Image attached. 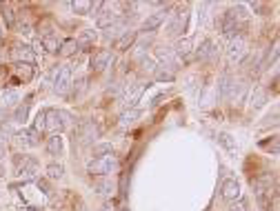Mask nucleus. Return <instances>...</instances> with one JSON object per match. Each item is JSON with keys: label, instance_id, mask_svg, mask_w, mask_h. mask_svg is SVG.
<instances>
[{"label": "nucleus", "instance_id": "a211bd4d", "mask_svg": "<svg viewBox=\"0 0 280 211\" xmlns=\"http://www.w3.org/2000/svg\"><path fill=\"white\" fill-rule=\"evenodd\" d=\"M140 116H142V111L138 107H129L127 111L120 113V118H118V120H120L122 127H131V124H136L140 120Z\"/></svg>", "mask_w": 280, "mask_h": 211}, {"label": "nucleus", "instance_id": "2eb2a0df", "mask_svg": "<svg viewBox=\"0 0 280 211\" xmlns=\"http://www.w3.org/2000/svg\"><path fill=\"white\" fill-rule=\"evenodd\" d=\"M213 56H216V45H213L211 38H205L196 51V58L200 62H209V60H213Z\"/></svg>", "mask_w": 280, "mask_h": 211}, {"label": "nucleus", "instance_id": "9b49d317", "mask_svg": "<svg viewBox=\"0 0 280 211\" xmlns=\"http://www.w3.org/2000/svg\"><path fill=\"white\" fill-rule=\"evenodd\" d=\"M187 18H189L187 7H183L180 11H176L174 18H172V22H169V33H172V36H178V33H183L185 27H187Z\"/></svg>", "mask_w": 280, "mask_h": 211}, {"label": "nucleus", "instance_id": "f03ea898", "mask_svg": "<svg viewBox=\"0 0 280 211\" xmlns=\"http://www.w3.org/2000/svg\"><path fill=\"white\" fill-rule=\"evenodd\" d=\"M69 122V113L63 109H45V131H49V136L60 133Z\"/></svg>", "mask_w": 280, "mask_h": 211}, {"label": "nucleus", "instance_id": "a878e982", "mask_svg": "<svg viewBox=\"0 0 280 211\" xmlns=\"http://www.w3.org/2000/svg\"><path fill=\"white\" fill-rule=\"evenodd\" d=\"M265 103H267V91L263 87H256L254 94H251V109L256 111V109H260Z\"/></svg>", "mask_w": 280, "mask_h": 211}, {"label": "nucleus", "instance_id": "7ed1b4c3", "mask_svg": "<svg viewBox=\"0 0 280 211\" xmlns=\"http://www.w3.org/2000/svg\"><path fill=\"white\" fill-rule=\"evenodd\" d=\"M54 91L60 96H65L67 91L71 89V85H74V74H71V67L69 65H60L54 69Z\"/></svg>", "mask_w": 280, "mask_h": 211}, {"label": "nucleus", "instance_id": "f8f14e48", "mask_svg": "<svg viewBox=\"0 0 280 211\" xmlns=\"http://www.w3.org/2000/svg\"><path fill=\"white\" fill-rule=\"evenodd\" d=\"M11 58L16 60V62H31V65H34V60H36V51L31 49L29 45H13V49H11Z\"/></svg>", "mask_w": 280, "mask_h": 211}, {"label": "nucleus", "instance_id": "bb28decb", "mask_svg": "<svg viewBox=\"0 0 280 211\" xmlns=\"http://www.w3.org/2000/svg\"><path fill=\"white\" fill-rule=\"evenodd\" d=\"M63 176H65L63 162H51V165H47V178L49 180H63Z\"/></svg>", "mask_w": 280, "mask_h": 211}, {"label": "nucleus", "instance_id": "e433bc0d", "mask_svg": "<svg viewBox=\"0 0 280 211\" xmlns=\"http://www.w3.org/2000/svg\"><path fill=\"white\" fill-rule=\"evenodd\" d=\"M156 71V62L151 58H145L142 60V74H154Z\"/></svg>", "mask_w": 280, "mask_h": 211}, {"label": "nucleus", "instance_id": "79ce46f5", "mask_svg": "<svg viewBox=\"0 0 280 211\" xmlns=\"http://www.w3.org/2000/svg\"><path fill=\"white\" fill-rule=\"evenodd\" d=\"M0 40H2V31H0Z\"/></svg>", "mask_w": 280, "mask_h": 211}, {"label": "nucleus", "instance_id": "aec40b11", "mask_svg": "<svg viewBox=\"0 0 280 211\" xmlns=\"http://www.w3.org/2000/svg\"><path fill=\"white\" fill-rule=\"evenodd\" d=\"M216 140H218V145H220L227 153H231V156H234L236 149H238V147H236V138L231 136V133H227V131H220V133H218Z\"/></svg>", "mask_w": 280, "mask_h": 211}, {"label": "nucleus", "instance_id": "72a5a7b5", "mask_svg": "<svg viewBox=\"0 0 280 211\" xmlns=\"http://www.w3.org/2000/svg\"><path fill=\"white\" fill-rule=\"evenodd\" d=\"M31 129H36L38 133H40V131H45V109H42V111H38L36 122H34V127H31Z\"/></svg>", "mask_w": 280, "mask_h": 211}, {"label": "nucleus", "instance_id": "b1692460", "mask_svg": "<svg viewBox=\"0 0 280 211\" xmlns=\"http://www.w3.org/2000/svg\"><path fill=\"white\" fill-rule=\"evenodd\" d=\"M174 54H176V58H178L180 62L187 60L189 54H191V42H189V40H178V42H176Z\"/></svg>", "mask_w": 280, "mask_h": 211}, {"label": "nucleus", "instance_id": "f257e3e1", "mask_svg": "<svg viewBox=\"0 0 280 211\" xmlns=\"http://www.w3.org/2000/svg\"><path fill=\"white\" fill-rule=\"evenodd\" d=\"M118 169V158L105 156V158H92L87 162V174L92 178H100V176H111Z\"/></svg>", "mask_w": 280, "mask_h": 211}, {"label": "nucleus", "instance_id": "2f4dec72", "mask_svg": "<svg viewBox=\"0 0 280 211\" xmlns=\"http://www.w3.org/2000/svg\"><path fill=\"white\" fill-rule=\"evenodd\" d=\"M2 16H4V22H7L9 29H16V16H13V9L9 4L2 7Z\"/></svg>", "mask_w": 280, "mask_h": 211}, {"label": "nucleus", "instance_id": "58836bf2", "mask_svg": "<svg viewBox=\"0 0 280 211\" xmlns=\"http://www.w3.org/2000/svg\"><path fill=\"white\" fill-rule=\"evenodd\" d=\"M36 185L42 189V194H51V191H49V182H47V178H38V180H36Z\"/></svg>", "mask_w": 280, "mask_h": 211}, {"label": "nucleus", "instance_id": "393cba45", "mask_svg": "<svg viewBox=\"0 0 280 211\" xmlns=\"http://www.w3.org/2000/svg\"><path fill=\"white\" fill-rule=\"evenodd\" d=\"M69 9L74 13H78V16H89L92 2H89V0H74V2H69Z\"/></svg>", "mask_w": 280, "mask_h": 211}, {"label": "nucleus", "instance_id": "473e14b6", "mask_svg": "<svg viewBox=\"0 0 280 211\" xmlns=\"http://www.w3.org/2000/svg\"><path fill=\"white\" fill-rule=\"evenodd\" d=\"M260 149H265V151L274 153V156H278V136H274L272 140H263V142H260Z\"/></svg>", "mask_w": 280, "mask_h": 211}, {"label": "nucleus", "instance_id": "37998d69", "mask_svg": "<svg viewBox=\"0 0 280 211\" xmlns=\"http://www.w3.org/2000/svg\"><path fill=\"white\" fill-rule=\"evenodd\" d=\"M0 189H2V180H0Z\"/></svg>", "mask_w": 280, "mask_h": 211}, {"label": "nucleus", "instance_id": "412c9836", "mask_svg": "<svg viewBox=\"0 0 280 211\" xmlns=\"http://www.w3.org/2000/svg\"><path fill=\"white\" fill-rule=\"evenodd\" d=\"M38 45H40V49H45L47 54H58V49H60V42H58V38H56L54 33L42 36L40 40H38Z\"/></svg>", "mask_w": 280, "mask_h": 211}, {"label": "nucleus", "instance_id": "cd10ccee", "mask_svg": "<svg viewBox=\"0 0 280 211\" xmlns=\"http://www.w3.org/2000/svg\"><path fill=\"white\" fill-rule=\"evenodd\" d=\"M156 80L158 83H174L176 80V71L174 69H165V67H160V69H156Z\"/></svg>", "mask_w": 280, "mask_h": 211}, {"label": "nucleus", "instance_id": "6e6552de", "mask_svg": "<svg viewBox=\"0 0 280 211\" xmlns=\"http://www.w3.org/2000/svg\"><path fill=\"white\" fill-rule=\"evenodd\" d=\"M220 198L227 203H236L240 198V182L236 178H225L220 185Z\"/></svg>", "mask_w": 280, "mask_h": 211}, {"label": "nucleus", "instance_id": "f704fd0d", "mask_svg": "<svg viewBox=\"0 0 280 211\" xmlns=\"http://www.w3.org/2000/svg\"><path fill=\"white\" fill-rule=\"evenodd\" d=\"M2 100H4V105H13L18 100V91H13V89L2 91Z\"/></svg>", "mask_w": 280, "mask_h": 211}, {"label": "nucleus", "instance_id": "423d86ee", "mask_svg": "<svg viewBox=\"0 0 280 211\" xmlns=\"http://www.w3.org/2000/svg\"><path fill=\"white\" fill-rule=\"evenodd\" d=\"M13 169L20 178H31L38 171V160L31 156H16L13 158Z\"/></svg>", "mask_w": 280, "mask_h": 211}, {"label": "nucleus", "instance_id": "dca6fc26", "mask_svg": "<svg viewBox=\"0 0 280 211\" xmlns=\"http://www.w3.org/2000/svg\"><path fill=\"white\" fill-rule=\"evenodd\" d=\"M47 151H49V156H63L65 151V140L60 133H54V136L47 138Z\"/></svg>", "mask_w": 280, "mask_h": 211}, {"label": "nucleus", "instance_id": "0eeeda50", "mask_svg": "<svg viewBox=\"0 0 280 211\" xmlns=\"http://www.w3.org/2000/svg\"><path fill=\"white\" fill-rule=\"evenodd\" d=\"M34 78H36V65H31V62H16L13 65V78H11L13 85L16 83L27 85Z\"/></svg>", "mask_w": 280, "mask_h": 211}, {"label": "nucleus", "instance_id": "c85d7f7f", "mask_svg": "<svg viewBox=\"0 0 280 211\" xmlns=\"http://www.w3.org/2000/svg\"><path fill=\"white\" fill-rule=\"evenodd\" d=\"M93 158H105V156H113V147L109 142H100V145L93 147Z\"/></svg>", "mask_w": 280, "mask_h": 211}, {"label": "nucleus", "instance_id": "4be33fe9", "mask_svg": "<svg viewBox=\"0 0 280 211\" xmlns=\"http://www.w3.org/2000/svg\"><path fill=\"white\" fill-rule=\"evenodd\" d=\"M98 40V33L93 29H85L80 33V38L76 42H78V49H89V47H93V42Z\"/></svg>", "mask_w": 280, "mask_h": 211}, {"label": "nucleus", "instance_id": "c9c22d12", "mask_svg": "<svg viewBox=\"0 0 280 211\" xmlns=\"http://www.w3.org/2000/svg\"><path fill=\"white\" fill-rule=\"evenodd\" d=\"M227 211H249V205H247V200L238 198L234 205H229V209H227Z\"/></svg>", "mask_w": 280, "mask_h": 211}, {"label": "nucleus", "instance_id": "4c0bfd02", "mask_svg": "<svg viewBox=\"0 0 280 211\" xmlns=\"http://www.w3.org/2000/svg\"><path fill=\"white\" fill-rule=\"evenodd\" d=\"M11 136H13V131L9 129V124L0 122V142H4V138H11Z\"/></svg>", "mask_w": 280, "mask_h": 211}, {"label": "nucleus", "instance_id": "39448f33", "mask_svg": "<svg viewBox=\"0 0 280 211\" xmlns=\"http://www.w3.org/2000/svg\"><path fill=\"white\" fill-rule=\"evenodd\" d=\"M40 133L36 131V129H22V131H16L11 136L13 145L18 147V149H29V147H38L40 145Z\"/></svg>", "mask_w": 280, "mask_h": 211}, {"label": "nucleus", "instance_id": "20e7f679", "mask_svg": "<svg viewBox=\"0 0 280 211\" xmlns=\"http://www.w3.org/2000/svg\"><path fill=\"white\" fill-rule=\"evenodd\" d=\"M247 51H249V45H247V40L243 36H236L229 40V47H227V58L229 62H234V65H238V62L245 60Z\"/></svg>", "mask_w": 280, "mask_h": 211}, {"label": "nucleus", "instance_id": "4468645a", "mask_svg": "<svg viewBox=\"0 0 280 211\" xmlns=\"http://www.w3.org/2000/svg\"><path fill=\"white\" fill-rule=\"evenodd\" d=\"M111 60H113V56H111V51H109V49L96 51V54L92 56V69L93 71H105Z\"/></svg>", "mask_w": 280, "mask_h": 211}, {"label": "nucleus", "instance_id": "9d476101", "mask_svg": "<svg viewBox=\"0 0 280 211\" xmlns=\"http://www.w3.org/2000/svg\"><path fill=\"white\" fill-rule=\"evenodd\" d=\"M92 187L100 196H113V194H116V180H113L111 176H100V178H93Z\"/></svg>", "mask_w": 280, "mask_h": 211}, {"label": "nucleus", "instance_id": "5701e85b", "mask_svg": "<svg viewBox=\"0 0 280 211\" xmlns=\"http://www.w3.org/2000/svg\"><path fill=\"white\" fill-rule=\"evenodd\" d=\"M78 42H76V38H67V40H63L60 42V49H58V54L63 56V58H69V56H74V54H78Z\"/></svg>", "mask_w": 280, "mask_h": 211}, {"label": "nucleus", "instance_id": "a19ab883", "mask_svg": "<svg viewBox=\"0 0 280 211\" xmlns=\"http://www.w3.org/2000/svg\"><path fill=\"white\" fill-rule=\"evenodd\" d=\"M102 211H113V207H111V205L107 203V205H102Z\"/></svg>", "mask_w": 280, "mask_h": 211}, {"label": "nucleus", "instance_id": "ddd939ff", "mask_svg": "<svg viewBox=\"0 0 280 211\" xmlns=\"http://www.w3.org/2000/svg\"><path fill=\"white\" fill-rule=\"evenodd\" d=\"M236 78L229 74V71H222L220 78H218V96L222 100H229V94H231V87H234Z\"/></svg>", "mask_w": 280, "mask_h": 211}, {"label": "nucleus", "instance_id": "c756f323", "mask_svg": "<svg viewBox=\"0 0 280 211\" xmlns=\"http://www.w3.org/2000/svg\"><path fill=\"white\" fill-rule=\"evenodd\" d=\"M98 136H100V129H98L93 122H85V127H83V138H87V140H96Z\"/></svg>", "mask_w": 280, "mask_h": 211}, {"label": "nucleus", "instance_id": "ea45409f", "mask_svg": "<svg viewBox=\"0 0 280 211\" xmlns=\"http://www.w3.org/2000/svg\"><path fill=\"white\" fill-rule=\"evenodd\" d=\"M4 156H7V145L0 142V160H4Z\"/></svg>", "mask_w": 280, "mask_h": 211}, {"label": "nucleus", "instance_id": "6ab92c4d", "mask_svg": "<svg viewBox=\"0 0 280 211\" xmlns=\"http://www.w3.org/2000/svg\"><path fill=\"white\" fill-rule=\"evenodd\" d=\"M158 58L160 60H165L167 65L165 67H169V69H178V65H180V60L176 58V54H174V49H169V47H158Z\"/></svg>", "mask_w": 280, "mask_h": 211}, {"label": "nucleus", "instance_id": "7c9ffc66", "mask_svg": "<svg viewBox=\"0 0 280 211\" xmlns=\"http://www.w3.org/2000/svg\"><path fill=\"white\" fill-rule=\"evenodd\" d=\"M29 105L31 103H22L20 107L13 111V120L16 122H27V116H29Z\"/></svg>", "mask_w": 280, "mask_h": 211}, {"label": "nucleus", "instance_id": "1a4fd4ad", "mask_svg": "<svg viewBox=\"0 0 280 211\" xmlns=\"http://www.w3.org/2000/svg\"><path fill=\"white\" fill-rule=\"evenodd\" d=\"M167 20V11L165 9H160V11H154V13H149V16L142 20V27L140 29L142 31H149V33H154V31H158L160 27H163V22Z\"/></svg>", "mask_w": 280, "mask_h": 211}, {"label": "nucleus", "instance_id": "f3484780", "mask_svg": "<svg viewBox=\"0 0 280 211\" xmlns=\"http://www.w3.org/2000/svg\"><path fill=\"white\" fill-rule=\"evenodd\" d=\"M136 38H138V33L136 31H125L116 42H113V45H116V51H129L131 47H134Z\"/></svg>", "mask_w": 280, "mask_h": 211}]
</instances>
